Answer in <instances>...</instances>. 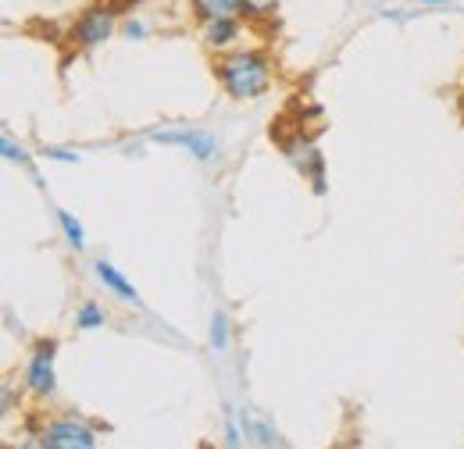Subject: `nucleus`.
<instances>
[{
  "mask_svg": "<svg viewBox=\"0 0 464 449\" xmlns=\"http://www.w3.org/2000/svg\"><path fill=\"white\" fill-rule=\"evenodd\" d=\"M215 75L222 82V90L229 93L232 100H254L268 90L272 82V64L268 57L257 51H236V54L218 57Z\"/></svg>",
  "mask_w": 464,
  "mask_h": 449,
  "instance_id": "nucleus-1",
  "label": "nucleus"
},
{
  "mask_svg": "<svg viewBox=\"0 0 464 449\" xmlns=\"http://www.w3.org/2000/svg\"><path fill=\"white\" fill-rule=\"evenodd\" d=\"M40 446L44 449H93L97 446V432L75 417H61L44 425L40 432Z\"/></svg>",
  "mask_w": 464,
  "mask_h": 449,
  "instance_id": "nucleus-2",
  "label": "nucleus"
},
{
  "mask_svg": "<svg viewBox=\"0 0 464 449\" xmlns=\"http://www.w3.org/2000/svg\"><path fill=\"white\" fill-rule=\"evenodd\" d=\"M150 139L154 143H165V147H182L197 161H211L218 154V139L211 132H200V129H154Z\"/></svg>",
  "mask_w": 464,
  "mask_h": 449,
  "instance_id": "nucleus-3",
  "label": "nucleus"
},
{
  "mask_svg": "<svg viewBox=\"0 0 464 449\" xmlns=\"http://www.w3.org/2000/svg\"><path fill=\"white\" fill-rule=\"evenodd\" d=\"M54 353H58L54 339H44V342L33 346V357H29V368H25V386L33 396L54 393Z\"/></svg>",
  "mask_w": 464,
  "mask_h": 449,
  "instance_id": "nucleus-4",
  "label": "nucleus"
},
{
  "mask_svg": "<svg viewBox=\"0 0 464 449\" xmlns=\"http://www.w3.org/2000/svg\"><path fill=\"white\" fill-rule=\"evenodd\" d=\"M111 29H115V11L111 7H86L82 14H79V22L72 25V40H75V47H101L108 36H111Z\"/></svg>",
  "mask_w": 464,
  "mask_h": 449,
  "instance_id": "nucleus-5",
  "label": "nucleus"
},
{
  "mask_svg": "<svg viewBox=\"0 0 464 449\" xmlns=\"http://www.w3.org/2000/svg\"><path fill=\"white\" fill-rule=\"evenodd\" d=\"M286 158L314 182V193H325V161H322V154L311 143H304V139L286 143Z\"/></svg>",
  "mask_w": 464,
  "mask_h": 449,
  "instance_id": "nucleus-6",
  "label": "nucleus"
},
{
  "mask_svg": "<svg viewBox=\"0 0 464 449\" xmlns=\"http://www.w3.org/2000/svg\"><path fill=\"white\" fill-rule=\"evenodd\" d=\"M97 279L104 282L115 296H121V300H129V303H140V292H136V285L132 282H125V275L118 272L115 264H108V261H97Z\"/></svg>",
  "mask_w": 464,
  "mask_h": 449,
  "instance_id": "nucleus-7",
  "label": "nucleus"
},
{
  "mask_svg": "<svg viewBox=\"0 0 464 449\" xmlns=\"http://www.w3.org/2000/svg\"><path fill=\"white\" fill-rule=\"evenodd\" d=\"M193 11L200 22L236 18V14H243V0H193Z\"/></svg>",
  "mask_w": 464,
  "mask_h": 449,
  "instance_id": "nucleus-8",
  "label": "nucleus"
},
{
  "mask_svg": "<svg viewBox=\"0 0 464 449\" xmlns=\"http://www.w3.org/2000/svg\"><path fill=\"white\" fill-rule=\"evenodd\" d=\"M236 33H239V25H236V18H215V22H204V43L208 47H229L232 40H236Z\"/></svg>",
  "mask_w": 464,
  "mask_h": 449,
  "instance_id": "nucleus-9",
  "label": "nucleus"
},
{
  "mask_svg": "<svg viewBox=\"0 0 464 449\" xmlns=\"http://www.w3.org/2000/svg\"><path fill=\"white\" fill-rule=\"evenodd\" d=\"M104 321H108V318H104V310H101L93 300H90V303H82V307L75 310V325H79L82 332H93V329H101Z\"/></svg>",
  "mask_w": 464,
  "mask_h": 449,
  "instance_id": "nucleus-10",
  "label": "nucleus"
},
{
  "mask_svg": "<svg viewBox=\"0 0 464 449\" xmlns=\"http://www.w3.org/2000/svg\"><path fill=\"white\" fill-rule=\"evenodd\" d=\"M58 222H61V228H64L68 246H72V250H82V246H86V239H82V224L75 222L68 211H58Z\"/></svg>",
  "mask_w": 464,
  "mask_h": 449,
  "instance_id": "nucleus-11",
  "label": "nucleus"
},
{
  "mask_svg": "<svg viewBox=\"0 0 464 449\" xmlns=\"http://www.w3.org/2000/svg\"><path fill=\"white\" fill-rule=\"evenodd\" d=\"M211 346H215V353H222L229 346V318L222 310H215V318H211Z\"/></svg>",
  "mask_w": 464,
  "mask_h": 449,
  "instance_id": "nucleus-12",
  "label": "nucleus"
},
{
  "mask_svg": "<svg viewBox=\"0 0 464 449\" xmlns=\"http://www.w3.org/2000/svg\"><path fill=\"white\" fill-rule=\"evenodd\" d=\"M279 0H243V14L250 18H261V14H272Z\"/></svg>",
  "mask_w": 464,
  "mask_h": 449,
  "instance_id": "nucleus-13",
  "label": "nucleus"
},
{
  "mask_svg": "<svg viewBox=\"0 0 464 449\" xmlns=\"http://www.w3.org/2000/svg\"><path fill=\"white\" fill-rule=\"evenodd\" d=\"M0 147H4V158H7V161H18V165H29V154H25V150H22V147H18V143H14L11 136H4V143H0Z\"/></svg>",
  "mask_w": 464,
  "mask_h": 449,
  "instance_id": "nucleus-14",
  "label": "nucleus"
},
{
  "mask_svg": "<svg viewBox=\"0 0 464 449\" xmlns=\"http://www.w3.org/2000/svg\"><path fill=\"white\" fill-rule=\"evenodd\" d=\"M125 36H129V40H143V36H147V25L136 22V18H129V22H125Z\"/></svg>",
  "mask_w": 464,
  "mask_h": 449,
  "instance_id": "nucleus-15",
  "label": "nucleus"
},
{
  "mask_svg": "<svg viewBox=\"0 0 464 449\" xmlns=\"http://www.w3.org/2000/svg\"><path fill=\"white\" fill-rule=\"evenodd\" d=\"M51 161H79V154H72V150H58V147H47L44 150Z\"/></svg>",
  "mask_w": 464,
  "mask_h": 449,
  "instance_id": "nucleus-16",
  "label": "nucleus"
},
{
  "mask_svg": "<svg viewBox=\"0 0 464 449\" xmlns=\"http://www.w3.org/2000/svg\"><path fill=\"white\" fill-rule=\"evenodd\" d=\"M414 4H443V0H414Z\"/></svg>",
  "mask_w": 464,
  "mask_h": 449,
  "instance_id": "nucleus-17",
  "label": "nucleus"
}]
</instances>
